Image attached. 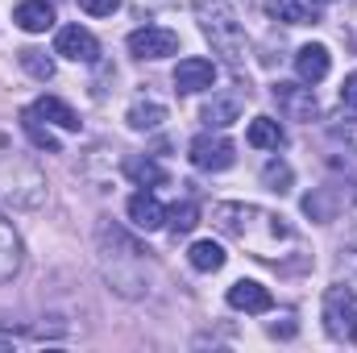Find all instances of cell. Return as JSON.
<instances>
[{
	"label": "cell",
	"mask_w": 357,
	"mask_h": 353,
	"mask_svg": "<svg viewBox=\"0 0 357 353\" xmlns=\"http://www.w3.org/2000/svg\"><path fill=\"white\" fill-rule=\"evenodd\" d=\"M229 308H237V312H270L274 308V299H270V291L262 283H254V278H237L233 287H229Z\"/></svg>",
	"instance_id": "10"
},
{
	"label": "cell",
	"mask_w": 357,
	"mask_h": 353,
	"mask_svg": "<svg viewBox=\"0 0 357 353\" xmlns=\"http://www.w3.org/2000/svg\"><path fill=\"white\" fill-rule=\"evenodd\" d=\"M0 200L13 208H38L46 200V175L29 154L13 146L8 133H0Z\"/></svg>",
	"instance_id": "2"
},
{
	"label": "cell",
	"mask_w": 357,
	"mask_h": 353,
	"mask_svg": "<svg viewBox=\"0 0 357 353\" xmlns=\"http://www.w3.org/2000/svg\"><path fill=\"white\" fill-rule=\"evenodd\" d=\"M13 21H17V29H25V33H46V29L54 25V4H46V0H21V4L13 8Z\"/></svg>",
	"instance_id": "13"
},
{
	"label": "cell",
	"mask_w": 357,
	"mask_h": 353,
	"mask_svg": "<svg viewBox=\"0 0 357 353\" xmlns=\"http://www.w3.org/2000/svg\"><path fill=\"white\" fill-rule=\"evenodd\" d=\"M266 13L282 25H316V4L312 0H266Z\"/></svg>",
	"instance_id": "15"
},
{
	"label": "cell",
	"mask_w": 357,
	"mask_h": 353,
	"mask_svg": "<svg viewBox=\"0 0 357 353\" xmlns=\"http://www.w3.org/2000/svg\"><path fill=\"white\" fill-rule=\"evenodd\" d=\"M167 121V108L162 104H133L129 108V125L133 129H158Z\"/></svg>",
	"instance_id": "24"
},
{
	"label": "cell",
	"mask_w": 357,
	"mask_h": 353,
	"mask_svg": "<svg viewBox=\"0 0 357 353\" xmlns=\"http://www.w3.org/2000/svg\"><path fill=\"white\" fill-rule=\"evenodd\" d=\"M245 142H250L254 150H278V146L287 142V133H282V125H278L274 117H254V121H250Z\"/></svg>",
	"instance_id": "17"
},
{
	"label": "cell",
	"mask_w": 357,
	"mask_h": 353,
	"mask_svg": "<svg viewBox=\"0 0 357 353\" xmlns=\"http://www.w3.org/2000/svg\"><path fill=\"white\" fill-rule=\"evenodd\" d=\"M324 329H328V337L357 345V295H354V287H328V295H324Z\"/></svg>",
	"instance_id": "4"
},
{
	"label": "cell",
	"mask_w": 357,
	"mask_h": 353,
	"mask_svg": "<svg viewBox=\"0 0 357 353\" xmlns=\"http://www.w3.org/2000/svg\"><path fill=\"white\" fill-rule=\"evenodd\" d=\"M187 258H191V266L195 270H204V274H216L220 266H225V246H216V241H195L191 250H187Z\"/></svg>",
	"instance_id": "20"
},
{
	"label": "cell",
	"mask_w": 357,
	"mask_h": 353,
	"mask_svg": "<svg viewBox=\"0 0 357 353\" xmlns=\"http://www.w3.org/2000/svg\"><path fill=\"white\" fill-rule=\"evenodd\" d=\"M270 96H274V104H278V112L287 117V121H316L320 117V100H316V91L303 88V84H274L270 88Z\"/></svg>",
	"instance_id": "5"
},
{
	"label": "cell",
	"mask_w": 357,
	"mask_h": 353,
	"mask_svg": "<svg viewBox=\"0 0 357 353\" xmlns=\"http://www.w3.org/2000/svg\"><path fill=\"white\" fill-rule=\"evenodd\" d=\"M187 158H191V167H199V171H229V167L237 163V150H233V142H229V137L199 133V137H191Z\"/></svg>",
	"instance_id": "6"
},
{
	"label": "cell",
	"mask_w": 357,
	"mask_h": 353,
	"mask_svg": "<svg viewBox=\"0 0 357 353\" xmlns=\"http://www.w3.org/2000/svg\"><path fill=\"white\" fill-rule=\"evenodd\" d=\"M125 175L133 179V183H142V187H158V183H167V167H158L154 158H125V167H121Z\"/></svg>",
	"instance_id": "19"
},
{
	"label": "cell",
	"mask_w": 357,
	"mask_h": 353,
	"mask_svg": "<svg viewBox=\"0 0 357 353\" xmlns=\"http://www.w3.org/2000/svg\"><path fill=\"white\" fill-rule=\"evenodd\" d=\"M21 129L29 133V142L38 146V150H50V154H63V146H59V137L42 125V117H38V108H21Z\"/></svg>",
	"instance_id": "18"
},
{
	"label": "cell",
	"mask_w": 357,
	"mask_h": 353,
	"mask_svg": "<svg viewBox=\"0 0 357 353\" xmlns=\"http://www.w3.org/2000/svg\"><path fill=\"white\" fill-rule=\"evenodd\" d=\"M216 84V67L208 59H183L175 67V88L183 96H195V91H208Z\"/></svg>",
	"instance_id": "9"
},
{
	"label": "cell",
	"mask_w": 357,
	"mask_h": 353,
	"mask_svg": "<svg viewBox=\"0 0 357 353\" xmlns=\"http://www.w3.org/2000/svg\"><path fill=\"white\" fill-rule=\"evenodd\" d=\"M341 104L345 108H357V71L345 75V84H341Z\"/></svg>",
	"instance_id": "28"
},
{
	"label": "cell",
	"mask_w": 357,
	"mask_h": 353,
	"mask_svg": "<svg viewBox=\"0 0 357 353\" xmlns=\"http://www.w3.org/2000/svg\"><path fill=\"white\" fill-rule=\"evenodd\" d=\"M54 54H63L71 63H96L100 59V42L91 38V29H84V25H67L54 38Z\"/></svg>",
	"instance_id": "8"
},
{
	"label": "cell",
	"mask_w": 357,
	"mask_h": 353,
	"mask_svg": "<svg viewBox=\"0 0 357 353\" xmlns=\"http://www.w3.org/2000/svg\"><path fill=\"white\" fill-rule=\"evenodd\" d=\"M33 108H38V117H42V121H54L59 129H79V117H75L59 96H42Z\"/></svg>",
	"instance_id": "21"
},
{
	"label": "cell",
	"mask_w": 357,
	"mask_h": 353,
	"mask_svg": "<svg viewBox=\"0 0 357 353\" xmlns=\"http://www.w3.org/2000/svg\"><path fill=\"white\" fill-rule=\"evenodd\" d=\"M116 4H121V0H79V8L91 13V17H112V13H116Z\"/></svg>",
	"instance_id": "27"
},
{
	"label": "cell",
	"mask_w": 357,
	"mask_h": 353,
	"mask_svg": "<svg viewBox=\"0 0 357 353\" xmlns=\"http://www.w3.org/2000/svg\"><path fill=\"white\" fill-rule=\"evenodd\" d=\"M195 21H199L204 38L216 46V54H225L229 67H241L250 59L245 29H241V21H237L229 0H195Z\"/></svg>",
	"instance_id": "3"
},
{
	"label": "cell",
	"mask_w": 357,
	"mask_h": 353,
	"mask_svg": "<svg viewBox=\"0 0 357 353\" xmlns=\"http://www.w3.org/2000/svg\"><path fill=\"white\" fill-rule=\"evenodd\" d=\"M241 108H245V96H241V91H220V96L208 100L204 121H208L212 129H229V125L241 117Z\"/></svg>",
	"instance_id": "14"
},
{
	"label": "cell",
	"mask_w": 357,
	"mask_h": 353,
	"mask_svg": "<svg viewBox=\"0 0 357 353\" xmlns=\"http://www.w3.org/2000/svg\"><path fill=\"white\" fill-rule=\"evenodd\" d=\"M328 67H333L328 46H320V42L299 46V54H295V71H299V80H303V84H320V80L328 75Z\"/></svg>",
	"instance_id": "11"
},
{
	"label": "cell",
	"mask_w": 357,
	"mask_h": 353,
	"mask_svg": "<svg viewBox=\"0 0 357 353\" xmlns=\"http://www.w3.org/2000/svg\"><path fill=\"white\" fill-rule=\"evenodd\" d=\"M312 4H316V8H320V4H333V0H312Z\"/></svg>",
	"instance_id": "29"
},
{
	"label": "cell",
	"mask_w": 357,
	"mask_h": 353,
	"mask_svg": "<svg viewBox=\"0 0 357 353\" xmlns=\"http://www.w3.org/2000/svg\"><path fill=\"white\" fill-rule=\"evenodd\" d=\"M262 183H266L270 191H291V167L282 163V158H270L266 167H262Z\"/></svg>",
	"instance_id": "25"
},
{
	"label": "cell",
	"mask_w": 357,
	"mask_h": 353,
	"mask_svg": "<svg viewBox=\"0 0 357 353\" xmlns=\"http://www.w3.org/2000/svg\"><path fill=\"white\" fill-rule=\"evenodd\" d=\"M167 225H171V233H175V237L191 233V229L199 225V208H195L191 200H183V204H175V208L167 212Z\"/></svg>",
	"instance_id": "23"
},
{
	"label": "cell",
	"mask_w": 357,
	"mask_h": 353,
	"mask_svg": "<svg viewBox=\"0 0 357 353\" xmlns=\"http://www.w3.org/2000/svg\"><path fill=\"white\" fill-rule=\"evenodd\" d=\"M129 220H133V229L154 233V229L167 225V208H162L150 191H137V195H129Z\"/></svg>",
	"instance_id": "12"
},
{
	"label": "cell",
	"mask_w": 357,
	"mask_h": 353,
	"mask_svg": "<svg viewBox=\"0 0 357 353\" xmlns=\"http://www.w3.org/2000/svg\"><path fill=\"white\" fill-rule=\"evenodd\" d=\"M17 59H21V67L33 75V80H54V59L46 54V50H38V46H25V50H17Z\"/></svg>",
	"instance_id": "22"
},
{
	"label": "cell",
	"mask_w": 357,
	"mask_h": 353,
	"mask_svg": "<svg viewBox=\"0 0 357 353\" xmlns=\"http://www.w3.org/2000/svg\"><path fill=\"white\" fill-rule=\"evenodd\" d=\"M178 50V33L167 29V25H142L129 33V54L137 59H167Z\"/></svg>",
	"instance_id": "7"
},
{
	"label": "cell",
	"mask_w": 357,
	"mask_h": 353,
	"mask_svg": "<svg viewBox=\"0 0 357 353\" xmlns=\"http://www.w3.org/2000/svg\"><path fill=\"white\" fill-rule=\"evenodd\" d=\"M212 220H216V229L225 237L241 241L258 258H278L282 246H295L291 225L282 216L266 212V208H254V204H216L212 208Z\"/></svg>",
	"instance_id": "1"
},
{
	"label": "cell",
	"mask_w": 357,
	"mask_h": 353,
	"mask_svg": "<svg viewBox=\"0 0 357 353\" xmlns=\"http://www.w3.org/2000/svg\"><path fill=\"white\" fill-rule=\"evenodd\" d=\"M17 270H21V237H17V229L0 216V283H13Z\"/></svg>",
	"instance_id": "16"
},
{
	"label": "cell",
	"mask_w": 357,
	"mask_h": 353,
	"mask_svg": "<svg viewBox=\"0 0 357 353\" xmlns=\"http://www.w3.org/2000/svg\"><path fill=\"white\" fill-rule=\"evenodd\" d=\"M328 129H333V137H341L345 146H357V108L354 112H345L341 121H333Z\"/></svg>",
	"instance_id": "26"
}]
</instances>
